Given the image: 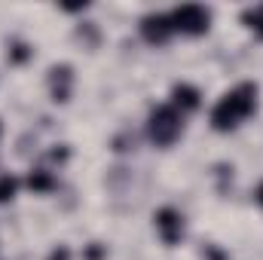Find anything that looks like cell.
Returning <instances> with one entry per match:
<instances>
[{
  "label": "cell",
  "mask_w": 263,
  "mask_h": 260,
  "mask_svg": "<svg viewBox=\"0 0 263 260\" xmlns=\"http://www.w3.org/2000/svg\"><path fill=\"white\" fill-rule=\"evenodd\" d=\"M25 187H28L31 193H37V196H49L55 187H59V178H55L52 169L37 165V169H31V172L25 175Z\"/></svg>",
  "instance_id": "ba28073f"
},
{
  "label": "cell",
  "mask_w": 263,
  "mask_h": 260,
  "mask_svg": "<svg viewBox=\"0 0 263 260\" xmlns=\"http://www.w3.org/2000/svg\"><path fill=\"white\" fill-rule=\"evenodd\" d=\"M73 86H77V73L73 67L62 62V65H52L46 73V89H49V98L55 104H67L70 95H73Z\"/></svg>",
  "instance_id": "8992f818"
},
{
  "label": "cell",
  "mask_w": 263,
  "mask_h": 260,
  "mask_svg": "<svg viewBox=\"0 0 263 260\" xmlns=\"http://www.w3.org/2000/svg\"><path fill=\"white\" fill-rule=\"evenodd\" d=\"M184 129H187V117L178 114L168 101L165 104H156L150 114H147V123H144V132H147V141L159 150H168L175 147L181 138H184Z\"/></svg>",
  "instance_id": "7a4b0ae2"
},
{
  "label": "cell",
  "mask_w": 263,
  "mask_h": 260,
  "mask_svg": "<svg viewBox=\"0 0 263 260\" xmlns=\"http://www.w3.org/2000/svg\"><path fill=\"white\" fill-rule=\"evenodd\" d=\"M153 230H156V239L165 248H178L187 236V220L175 205H162V208L153 211Z\"/></svg>",
  "instance_id": "277c9868"
},
{
  "label": "cell",
  "mask_w": 263,
  "mask_h": 260,
  "mask_svg": "<svg viewBox=\"0 0 263 260\" xmlns=\"http://www.w3.org/2000/svg\"><path fill=\"white\" fill-rule=\"evenodd\" d=\"M168 104H172L178 114L190 117V114H196L199 107H202V89L193 86V83H187V80H181V83H175V86H172Z\"/></svg>",
  "instance_id": "52a82bcc"
},
{
  "label": "cell",
  "mask_w": 263,
  "mask_h": 260,
  "mask_svg": "<svg viewBox=\"0 0 263 260\" xmlns=\"http://www.w3.org/2000/svg\"><path fill=\"white\" fill-rule=\"evenodd\" d=\"M138 31H141V40L147 46H156V49L159 46H168L172 37H175V28H172L168 12H147V15H141Z\"/></svg>",
  "instance_id": "5b68a950"
},
{
  "label": "cell",
  "mask_w": 263,
  "mask_h": 260,
  "mask_svg": "<svg viewBox=\"0 0 263 260\" xmlns=\"http://www.w3.org/2000/svg\"><path fill=\"white\" fill-rule=\"evenodd\" d=\"M0 138H3V123H0Z\"/></svg>",
  "instance_id": "9a60e30c"
},
{
  "label": "cell",
  "mask_w": 263,
  "mask_h": 260,
  "mask_svg": "<svg viewBox=\"0 0 263 260\" xmlns=\"http://www.w3.org/2000/svg\"><path fill=\"white\" fill-rule=\"evenodd\" d=\"M83 260H107V248H104L101 242H92V245H86Z\"/></svg>",
  "instance_id": "7c38bea8"
},
{
  "label": "cell",
  "mask_w": 263,
  "mask_h": 260,
  "mask_svg": "<svg viewBox=\"0 0 263 260\" xmlns=\"http://www.w3.org/2000/svg\"><path fill=\"white\" fill-rule=\"evenodd\" d=\"M260 107V86L254 80H242L233 89H227L208 110V126L220 135L242 129Z\"/></svg>",
  "instance_id": "6da1fadb"
},
{
  "label": "cell",
  "mask_w": 263,
  "mask_h": 260,
  "mask_svg": "<svg viewBox=\"0 0 263 260\" xmlns=\"http://www.w3.org/2000/svg\"><path fill=\"white\" fill-rule=\"evenodd\" d=\"M46 260H73V254H70V248L67 245H59V248H52L49 251V257Z\"/></svg>",
  "instance_id": "4fadbf2b"
},
{
  "label": "cell",
  "mask_w": 263,
  "mask_h": 260,
  "mask_svg": "<svg viewBox=\"0 0 263 260\" xmlns=\"http://www.w3.org/2000/svg\"><path fill=\"white\" fill-rule=\"evenodd\" d=\"M168 18H172V28H175V37H205L211 31V18L214 12L202 3H181L175 9H168Z\"/></svg>",
  "instance_id": "3957f363"
},
{
  "label": "cell",
  "mask_w": 263,
  "mask_h": 260,
  "mask_svg": "<svg viewBox=\"0 0 263 260\" xmlns=\"http://www.w3.org/2000/svg\"><path fill=\"white\" fill-rule=\"evenodd\" d=\"M22 190V181L15 178V175H9V172H3L0 175V205H9L15 196Z\"/></svg>",
  "instance_id": "8fae6325"
},
{
  "label": "cell",
  "mask_w": 263,
  "mask_h": 260,
  "mask_svg": "<svg viewBox=\"0 0 263 260\" xmlns=\"http://www.w3.org/2000/svg\"><path fill=\"white\" fill-rule=\"evenodd\" d=\"M239 18H242V25H245L248 34H254L257 40H263V3H257V6H245Z\"/></svg>",
  "instance_id": "9c48e42d"
},
{
  "label": "cell",
  "mask_w": 263,
  "mask_h": 260,
  "mask_svg": "<svg viewBox=\"0 0 263 260\" xmlns=\"http://www.w3.org/2000/svg\"><path fill=\"white\" fill-rule=\"evenodd\" d=\"M6 59H9V65H28L34 59V49L25 40H9L6 43Z\"/></svg>",
  "instance_id": "30bf717a"
},
{
  "label": "cell",
  "mask_w": 263,
  "mask_h": 260,
  "mask_svg": "<svg viewBox=\"0 0 263 260\" xmlns=\"http://www.w3.org/2000/svg\"><path fill=\"white\" fill-rule=\"evenodd\" d=\"M254 202H257V205L263 208V181L257 184V187H254Z\"/></svg>",
  "instance_id": "5bb4252c"
}]
</instances>
